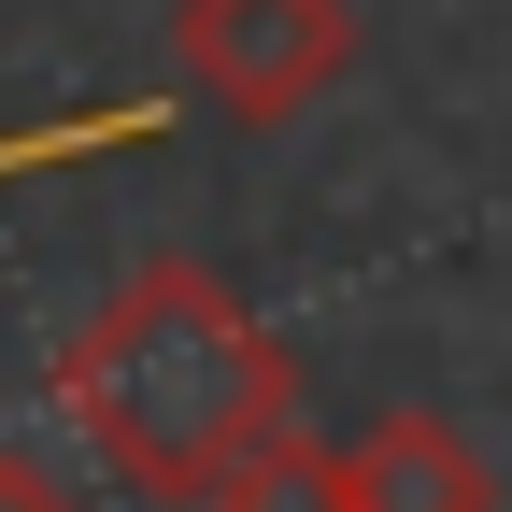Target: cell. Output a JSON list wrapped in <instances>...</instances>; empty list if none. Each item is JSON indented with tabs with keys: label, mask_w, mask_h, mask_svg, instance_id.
Returning <instances> with one entry per match:
<instances>
[{
	"label": "cell",
	"mask_w": 512,
	"mask_h": 512,
	"mask_svg": "<svg viewBox=\"0 0 512 512\" xmlns=\"http://www.w3.org/2000/svg\"><path fill=\"white\" fill-rule=\"evenodd\" d=\"M57 413L86 427V456L114 484L200 512L271 427H299V370L228 299V271L143 256V271H114V299L57 342Z\"/></svg>",
	"instance_id": "1"
},
{
	"label": "cell",
	"mask_w": 512,
	"mask_h": 512,
	"mask_svg": "<svg viewBox=\"0 0 512 512\" xmlns=\"http://www.w3.org/2000/svg\"><path fill=\"white\" fill-rule=\"evenodd\" d=\"M171 72L228 128H299L356 72V0H171Z\"/></svg>",
	"instance_id": "2"
},
{
	"label": "cell",
	"mask_w": 512,
	"mask_h": 512,
	"mask_svg": "<svg viewBox=\"0 0 512 512\" xmlns=\"http://www.w3.org/2000/svg\"><path fill=\"white\" fill-rule=\"evenodd\" d=\"M342 512H498V470L456 441V413H384L342 441Z\"/></svg>",
	"instance_id": "3"
},
{
	"label": "cell",
	"mask_w": 512,
	"mask_h": 512,
	"mask_svg": "<svg viewBox=\"0 0 512 512\" xmlns=\"http://www.w3.org/2000/svg\"><path fill=\"white\" fill-rule=\"evenodd\" d=\"M200 512H342V456H328L313 427H271V441H256V456H242Z\"/></svg>",
	"instance_id": "4"
},
{
	"label": "cell",
	"mask_w": 512,
	"mask_h": 512,
	"mask_svg": "<svg viewBox=\"0 0 512 512\" xmlns=\"http://www.w3.org/2000/svg\"><path fill=\"white\" fill-rule=\"evenodd\" d=\"M0 512H86V498L57 484V470L29 456V441H0Z\"/></svg>",
	"instance_id": "5"
}]
</instances>
